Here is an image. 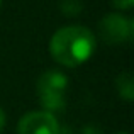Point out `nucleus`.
I'll return each instance as SVG.
<instances>
[{"mask_svg":"<svg viewBox=\"0 0 134 134\" xmlns=\"http://www.w3.org/2000/svg\"><path fill=\"white\" fill-rule=\"evenodd\" d=\"M95 51V36L85 26H66L58 29L49 41L53 59L66 68L83 65Z\"/></svg>","mask_w":134,"mask_h":134,"instance_id":"nucleus-1","label":"nucleus"},{"mask_svg":"<svg viewBox=\"0 0 134 134\" xmlns=\"http://www.w3.org/2000/svg\"><path fill=\"white\" fill-rule=\"evenodd\" d=\"M37 98L44 110L61 112L66 107V90H68V78L58 70H48L37 80Z\"/></svg>","mask_w":134,"mask_h":134,"instance_id":"nucleus-2","label":"nucleus"},{"mask_svg":"<svg viewBox=\"0 0 134 134\" xmlns=\"http://www.w3.org/2000/svg\"><path fill=\"white\" fill-rule=\"evenodd\" d=\"M98 34L104 43L110 46L131 43L134 37V20L119 12L107 14L98 22Z\"/></svg>","mask_w":134,"mask_h":134,"instance_id":"nucleus-3","label":"nucleus"},{"mask_svg":"<svg viewBox=\"0 0 134 134\" xmlns=\"http://www.w3.org/2000/svg\"><path fill=\"white\" fill-rule=\"evenodd\" d=\"M17 134H59L58 119L48 110L27 112L17 124Z\"/></svg>","mask_w":134,"mask_h":134,"instance_id":"nucleus-4","label":"nucleus"},{"mask_svg":"<svg viewBox=\"0 0 134 134\" xmlns=\"http://www.w3.org/2000/svg\"><path fill=\"white\" fill-rule=\"evenodd\" d=\"M115 88H117V93L124 100L132 102L134 100V76H132V73L131 71H122L115 78Z\"/></svg>","mask_w":134,"mask_h":134,"instance_id":"nucleus-5","label":"nucleus"},{"mask_svg":"<svg viewBox=\"0 0 134 134\" xmlns=\"http://www.w3.org/2000/svg\"><path fill=\"white\" fill-rule=\"evenodd\" d=\"M59 10L68 17H75L83 10L82 0H59Z\"/></svg>","mask_w":134,"mask_h":134,"instance_id":"nucleus-6","label":"nucleus"},{"mask_svg":"<svg viewBox=\"0 0 134 134\" xmlns=\"http://www.w3.org/2000/svg\"><path fill=\"white\" fill-rule=\"evenodd\" d=\"M109 2L117 10H129L134 5V0H109Z\"/></svg>","mask_w":134,"mask_h":134,"instance_id":"nucleus-7","label":"nucleus"},{"mask_svg":"<svg viewBox=\"0 0 134 134\" xmlns=\"http://www.w3.org/2000/svg\"><path fill=\"white\" fill-rule=\"evenodd\" d=\"M5 122H7V117H5V112H3V109L0 107V132L3 131V127H5Z\"/></svg>","mask_w":134,"mask_h":134,"instance_id":"nucleus-8","label":"nucleus"},{"mask_svg":"<svg viewBox=\"0 0 134 134\" xmlns=\"http://www.w3.org/2000/svg\"><path fill=\"white\" fill-rule=\"evenodd\" d=\"M114 134H127V132H114Z\"/></svg>","mask_w":134,"mask_h":134,"instance_id":"nucleus-9","label":"nucleus"},{"mask_svg":"<svg viewBox=\"0 0 134 134\" xmlns=\"http://www.w3.org/2000/svg\"><path fill=\"white\" fill-rule=\"evenodd\" d=\"M0 5H2V0H0Z\"/></svg>","mask_w":134,"mask_h":134,"instance_id":"nucleus-10","label":"nucleus"}]
</instances>
